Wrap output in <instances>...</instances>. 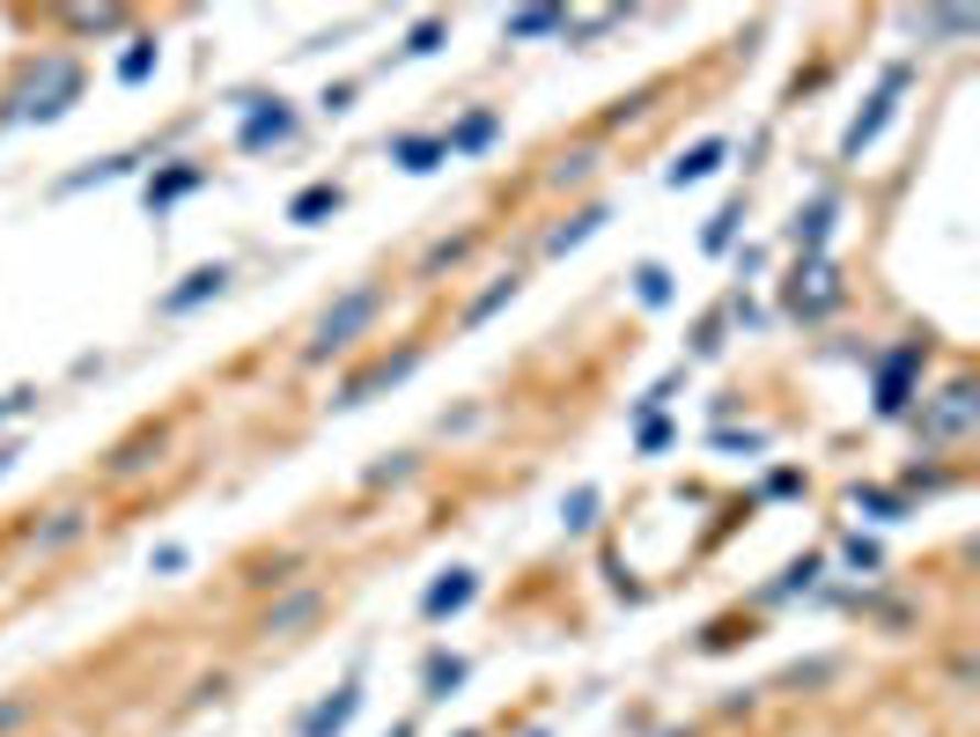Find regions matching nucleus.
<instances>
[{
    "label": "nucleus",
    "instance_id": "nucleus-1",
    "mask_svg": "<svg viewBox=\"0 0 980 737\" xmlns=\"http://www.w3.org/2000/svg\"><path fill=\"white\" fill-rule=\"evenodd\" d=\"M376 302H384L376 288H354L346 302H332V310L318 318V340H310V354L324 362V354H340V346H354V332H362V324L376 318Z\"/></svg>",
    "mask_w": 980,
    "mask_h": 737
},
{
    "label": "nucleus",
    "instance_id": "nucleus-2",
    "mask_svg": "<svg viewBox=\"0 0 980 737\" xmlns=\"http://www.w3.org/2000/svg\"><path fill=\"white\" fill-rule=\"evenodd\" d=\"M900 89H907V67H884V81H878V97L856 111V125L840 133V155H862V147L884 133V119H892V103H900Z\"/></svg>",
    "mask_w": 980,
    "mask_h": 737
},
{
    "label": "nucleus",
    "instance_id": "nucleus-3",
    "mask_svg": "<svg viewBox=\"0 0 980 737\" xmlns=\"http://www.w3.org/2000/svg\"><path fill=\"white\" fill-rule=\"evenodd\" d=\"M834 302H840V273L826 266V258L796 266V280H789V310H796V318H826Z\"/></svg>",
    "mask_w": 980,
    "mask_h": 737
},
{
    "label": "nucleus",
    "instance_id": "nucleus-4",
    "mask_svg": "<svg viewBox=\"0 0 980 737\" xmlns=\"http://www.w3.org/2000/svg\"><path fill=\"white\" fill-rule=\"evenodd\" d=\"M914 369H922V346H892V354H884L878 362V414L884 420H900L907 414V384H914Z\"/></svg>",
    "mask_w": 980,
    "mask_h": 737
},
{
    "label": "nucleus",
    "instance_id": "nucleus-5",
    "mask_svg": "<svg viewBox=\"0 0 980 737\" xmlns=\"http://www.w3.org/2000/svg\"><path fill=\"white\" fill-rule=\"evenodd\" d=\"M414 362H420L414 346H406V354H384V362H368L362 376H354V384H340V398H332V406H340V414H346V406H368V398L384 392V384H398V376H414Z\"/></svg>",
    "mask_w": 980,
    "mask_h": 737
},
{
    "label": "nucleus",
    "instance_id": "nucleus-6",
    "mask_svg": "<svg viewBox=\"0 0 980 737\" xmlns=\"http://www.w3.org/2000/svg\"><path fill=\"white\" fill-rule=\"evenodd\" d=\"M288 133H295V111H288V103L244 97V147H280Z\"/></svg>",
    "mask_w": 980,
    "mask_h": 737
},
{
    "label": "nucleus",
    "instance_id": "nucleus-7",
    "mask_svg": "<svg viewBox=\"0 0 980 737\" xmlns=\"http://www.w3.org/2000/svg\"><path fill=\"white\" fill-rule=\"evenodd\" d=\"M472 597H480V575H472V568H450L442 583H428V597H420V613H428V619H450V613H465Z\"/></svg>",
    "mask_w": 980,
    "mask_h": 737
},
{
    "label": "nucleus",
    "instance_id": "nucleus-8",
    "mask_svg": "<svg viewBox=\"0 0 980 737\" xmlns=\"http://www.w3.org/2000/svg\"><path fill=\"white\" fill-rule=\"evenodd\" d=\"M966 428H973V384H951V392H944V406H936V414H922V436L944 442V436H966Z\"/></svg>",
    "mask_w": 980,
    "mask_h": 737
},
{
    "label": "nucleus",
    "instance_id": "nucleus-9",
    "mask_svg": "<svg viewBox=\"0 0 980 737\" xmlns=\"http://www.w3.org/2000/svg\"><path fill=\"white\" fill-rule=\"evenodd\" d=\"M354 708H362V686H340L324 708H310L302 715V737H340L346 723H354Z\"/></svg>",
    "mask_w": 980,
    "mask_h": 737
},
{
    "label": "nucleus",
    "instance_id": "nucleus-10",
    "mask_svg": "<svg viewBox=\"0 0 980 737\" xmlns=\"http://www.w3.org/2000/svg\"><path fill=\"white\" fill-rule=\"evenodd\" d=\"M221 288H229V266H199V273H185V288L163 295V310H170V318H177V310H199V302L221 295Z\"/></svg>",
    "mask_w": 980,
    "mask_h": 737
},
{
    "label": "nucleus",
    "instance_id": "nucleus-11",
    "mask_svg": "<svg viewBox=\"0 0 980 737\" xmlns=\"http://www.w3.org/2000/svg\"><path fill=\"white\" fill-rule=\"evenodd\" d=\"M723 163H730V147H723V141H701V147H686V155H679L663 177H671V185H701V177H715Z\"/></svg>",
    "mask_w": 980,
    "mask_h": 737
},
{
    "label": "nucleus",
    "instance_id": "nucleus-12",
    "mask_svg": "<svg viewBox=\"0 0 980 737\" xmlns=\"http://www.w3.org/2000/svg\"><path fill=\"white\" fill-rule=\"evenodd\" d=\"M74 89H81V74H74V67H45V97H30V103H23V119H59Z\"/></svg>",
    "mask_w": 980,
    "mask_h": 737
},
{
    "label": "nucleus",
    "instance_id": "nucleus-13",
    "mask_svg": "<svg viewBox=\"0 0 980 737\" xmlns=\"http://www.w3.org/2000/svg\"><path fill=\"white\" fill-rule=\"evenodd\" d=\"M324 215H340V185H302L288 199V221H302V229H318Z\"/></svg>",
    "mask_w": 980,
    "mask_h": 737
},
{
    "label": "nucleus",
    "instance_id": "nucleus-14",
    "mask_svg": "<svg viewBox=\"0 0 980 737\" xmlns=\"http://www.w3.org/2000/svg\"><path fill=\"white\" fill-rule=\"evenodd\" d=\"M192 185H207V170H199V163H177V170L147 177V207H170V199H185Z\"/></svg>",
    "mask_w": 980,
    "mask_h": 737
},
{
    "label": "nucleus",
    "instance_id": "nucleus-15",
    "mask_svg": "<svg viewBox=\"0 0 980 737\" xmlns=\"http://www.w3.org/2000/svg\"><path fill=\"white\" fill-rule=\"evenodd\" d=\"M605 207H590V215H575V221H561V229H553V237H546V251H553V258H568V251L575 244H590V237H597V229H605Z\"/></svg>",
    "mask_w": 980,
    "mask_h": 737
},
{
    "label": "nucleus",
    "instance_id": "nucleus-16",
    "mask_svg": "<svg viewBox=\"0 0 980 737\" xmlns=\"http://www.w3.org/2000/svg\"><path fill=\"white\" fill-rule=\"evenodd\" d=\"M420 686H428V701H450V686H465V657L436 649V657H428V671H420Z\"/></svg>",
    "mask_w": 980,
    "mask_h": 737
},
{
    "label": "nucleus",
    "instance_id": "nucleus-17",
    "mask_svg": "<svg viewBox=\"0 0 980 737\" xmlns=\"http://www.w3.org/2000/svg\"><path fill=\"white\" fill-rule=\"evenodd\" d=\"M392 163L398 170H414V177H428L436 163H450V147L442 141H392Z\"/></svg>",
    "mask_w": 980,
    "mask_h": 737
},
{
    "label": "nucleus",
    "instance_id": "nucleus-18",
    "mask_svg": "<svg viewBox=\"0 0 980 737\" xmlns=\"http://www.w3.org/2000/svg\"><path fill=\"white\" fill-rule=\"evenodd\" d=\"M834 199H811V215H796V244L811 251V258H818V244H826V229H834Z\"/></svg>",
    "mask_w": 980,
    "mask_h": 737
},
{
    "label": "nucleus",
    "instance_id": "nucleus-19",
    "mask_svg": "<svg viewBox=\"0 0 980 737\" xmlns=\"http://www.w3.org/2000/svg\"><path fill=\"white\" fill-rule=\"evenodd\" d=\"M487 141H494V119H487V111H472V119L458 125V133H450V141H442V147H450V155H480V147H487Z\"/></svg>",
    "mask_w": 980,
    "mask_h": 737
},
{
    "label": "nucleus",
    "instance_id": "nucleus-20",
    "mask_svg": "<svg viewBox=\"0 0 980 737\" xmlns=\"http://www.w3.org/2000/svg\"><path fill=\"white\" fill-rule=\"evenodd\" d=\"M509 37H546V30H561V15H553V8H524V15H509Z\"/></svg>",
    "mask_w": 980,
    "mask_h": 737
},
{
    "label": "nucleus",
    "instance_id": "nucleus-21",
    "mask_svg": "<svg viewBox=\"0 0 980 737\" xmlns=\"http://www.w3.org/2000/svg\"><path fill=\"white\" fill-rule=\"evenodd\" d=\"M635 295L649 302V310H663V302H671V273H663V266H641V273H635Z\"/></svg>",
    "mask_w": 980,
    "mask_h": 737
},
{
    "label": "nucleus",
    "instance_id": "nucleus-22",
    "mask_svg": "<svg viewBox=\"0 0 980 737\" xmlns=\"http://www.w3.org/2000/svg\"><path fill=\"white\" fill-rule=\"evenodd\" d=\"M590 516H597V487H575L561 502V524H568V531H590Z\"/></svg>",
    "mask_w": 980,
    "mask_h": 737
},
{
    "label": "nucleus",
    "instance_id": "nucleus-23",
    "mask_svg": "<svg viewBox=\"0 0 980 737\" xmlns=\"http://www.w3.org/2000/svg\"><path fill=\"white\" fill-rule=\"evenodd\" d=\"M147 74H155V45H147V37H133V45H125V59H119V81H147Z\"/></svg>",
    "mask_w": 980,
    "mask_h": 737
},
{
    "label": "nucleus",
    "instance_id": "nucleus-24",
    "mask_svg": "<svg viewBox=\"0 0 980 737\" xmlns=\"http://www.w3.org/2000/svg\"><path fill=\"white\" fill-rule=\"evenodd\" d=\"M509 295H516V280H494V288H487V295H480V302H472V310H465V324H487L494 310L509 302Z\"/></svg>",
    "mask_w": 980,
    "mask_h": 737
},
{
    "label": "nucleus",
    "instance_id": "nucleus-25",
    "mask_svg": "<svg viewBox=\"0 0 980 737\" xmlns=\"http://www.w3.org/2000/svg\"><path fill=\"white\" fill-rule=\"evenodd\" d=\"M730 237H737V207H723V215L708 221V237H701V244H708V251H730Z\"/></svg>",
    "mask_w": 980,
    "mask_h": 737
},
{
    "label": "nucleus",
    "instance_id": "nucleus-26",
    "mask_svg": "<svg viewBox=\"0 0 980 737\" xmlns=\"http://www.w3.org/2000/svg\"><path fill=\"white\" fill-rule=\"evenodd\" d=\"M856 509H870V516H900V494H878V487H856Z\"/></svg>",
    "mask_w": 980,
    "mask_h": 737
},
{
    "label": "nucleus",
    "instance_id": "nucleus-27",
    "mask_svg": "<svg viewBox=\"0 0 980 737\" xmlns=\"http://www.w3.org/2000/svg\"><path fill=\"white\" fill-rule=\"evenodd\" d=\"M192 561V553H185V546H155V553H147V568H155V575H177V568Z\"/></svg>",
    "mask_w": 980,
    "mask_h": 737
},
{
    "label": "nucleus",
    "instance_id": "nucleus-28",
    "mask_svg": "<svg viewBox=\"0 0 980 737\" xmlns=\"http://www.w3.org/2000/svg\"><path fill=\"white\" fill-rule=\"evenodd\" d=\"M811 575H818V561H796V568H782V583H774V597H782V590H804Z\"/></svg>",
    "mask_w": 980,
    "mask_h": 737
},
{
    "label": "nucleus",
    "instance_id": "nucleus-29",
    "mask_svg": "<svg viewBox=\"0 0 980 737\" xmlns=\"http://www.w3.org/2000/svg\"><path fill=\"white\" fill-rule=\"evenodd\" d=\"M436 45H442V23H420L414 37H406V52H436Z\"/></svg>",
    "mask_w": 980,
    "mask_h": 737
},
{
    "label": "nucleus",
    "instance_id": "nucleus-30",
    "mask_svg": "<svg viewBox=\"0 0 980 737\" xmlns=\"http://www.w3.org/2000/svg\"><path fill=\"white\" fill-rule=\"evenodd\" d=\"M23 406H30V392H8V398H0V414H23Z\"/></svg>",
    "mask_w": 980,
    "mask_h": 737
},
{
    "label": "nucleus",
    "instance_id": "nucleus-31",
    "mask_svg": "<svg viewBox=\"0 0 980 737\" xmlns=\"http://www.w3.org/2000/svg\"><path fill=\"white\" fill-rule=\"evenodd\" d=\"M465 737H472V730H465Z\"/></svg>",
    "mask_w": 980,
    "mask_h": 737
}]
</instances>
